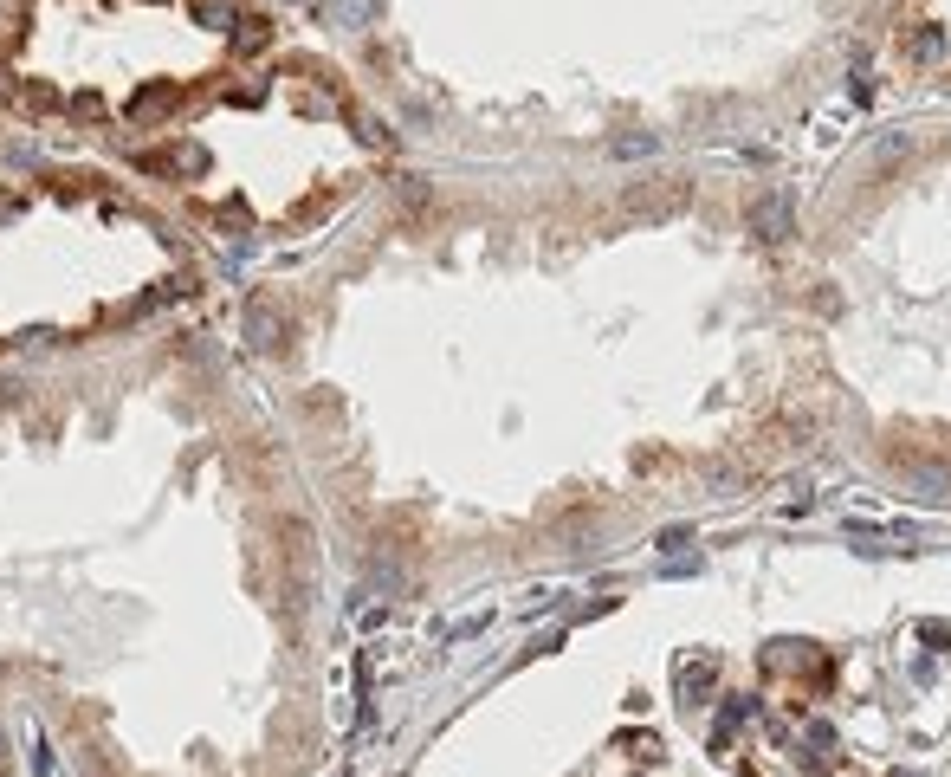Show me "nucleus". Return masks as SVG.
<instances>
[{
  "label": "nucleus",
  "instance_id": "nucleus-1",
  "mask_svg": "<svg viewBox=\"0 0 951 777\" xmlns=\"http://www.w3.org/2000/svg\"><path fill=\"white\" fill-rule=\"evenodd\" d=\"M693 201V182L686 175H673V182H641L622 195V214L628 221H673V214Z\"/></svg>",
  "mask_w": 951,
  "mask_h": 777
},
{
  "label": "nucleus",
  "instance_id": "nucleus-2",
  "mask_svg": "<svg viewBox=\"0 0 951 777\" xmlns=\"http://www.w3.org/2000/svg\"><path fill=\"white\" fill-rule=\"evenodd\" d=\"M744 221H751L757 240H790V234H796V208H790V195H757Z\"/></svg>",
  "mask_w": 951,
  "mask_h": 777
},
{
  "label": "nucleus",
  "instance_id": "nucleus-3",
  "mask_svg": "<svg viewBox=\"0 0 951 777\" xmlns=\"http://www.w3.org/2000/svg\"><path fill=\"white\" fill-rule=\"evenodd\" d=\"M246 344L266 350V357H272V350H285V318L272 305H259V298L246 305Z\"/></svg>",
  "mask_w": 951,
  "mask_h": 777
},
{
  "label": "nucleus",
  "instance_id": "nucleus-4",
  "mask_svg": "<svg viewBox=\"0 0 951 777\" xmlns=\"http://www.w3.org/2000/svg\"><path fill=\"white\" fill-rule=\"evenodd\" d=\"M673 687H680V700H706L712 687H719V661H706V654H693V661H680L673 667Z\"/></svg>",
  "mask_w": 951,
  "mask_h": 777
},
{
  "label": "nucleus",
  "instance_id": "nucleus-5",
  "mask_svg": "<svg viewBox=\"0 0 951 777\" xmlns=\"http://www.w3.org/2000/svg\"><path fill=\"white\" fill-rule=\"evenodd\" d=\"M266 39H272L266 20H233V46L240 52H266Z\"/></svg>",
  "mask_w": 951,
  "mask_h": 777
},
{
  "label": "nucleus",
  "instance_id": "nucleus-6",
  "mask_svg": "<svg viewBox=\"0 0 951 777\" xmlns=\"http://www.w3.org/2000/svg\"><path fill=\"white\" fill-rule=\"evenodd\" d=\"M913 493H932V499L951 493V467H945V460H939V467H913Z\"/></svg>",
  "mask_w": 951,
  "mask_h": 777
},
{
  "label": "nucleus",
  "instance_id": "nucleus-7",
  "mask_svg": "<svg viewBox=\"0 0 951 777\" xmlns=\"http://www.w3.org/2000/svg\"><path fill=\"white\" fill-rule=\"evenodd\" d=\"M369 13H376V0H337V7H330V20H337V26H363Z\"/></svg>",
  "mask_w": 951,
  "mask_h": 777
},
{
  "label": "nucleus",
  "instance_id": "nucleus-8",
  "mask_svg": "<svg viewBox=\"0 0 951 777\" xmlns=\"http://www.w3.org/2000/svg\"><path fill=\"white\" fill-rule=\"evenodd\" d=\"M654 149H660V136H647V130L615 136V156H654Z\"/></svg>",
  "mask_w": 951,
  "mask_h": 777
},
{
  "label": "nucleus",
  "instance_id": "nucleus-9",
  "mask_svg": "<svg viewBox=\"0 0 951 777\" xmlns=\"http://www.w3.org/2000/svg\"><path fill=\"white\" fill-rule=\"evenodd\" d=\"M356 136H363V143H369V149H389V143H395V136H389V130H382V124H376V117H356Z\"/></svg>",
  "mask_w": 951,
  "mask_h": 777
},
{
  "label": "nucleus",
  "instance_id": "nucleus-10",
  "mask_svg": "<svg viewBox=\"0 0 951 777\" xmlns=\"http://www.w3.org/2000/svg\"><path fill=\"white\" fill-rule=\"evenodd\" d=\"M402 201H415V208H421V201H427V175H408V182H402Z\"/></svg>",
  "mask_w": 951,
  "mask_h": 777
},
{
  "label": "nucleus",
  "instance_id": "nucleus-11",
  "mask_svg": "<svg viewBox=\"0 0 951 777\" xmlns=\"http://www.w3.org/2000/svg\"><path fill=\"white\" fill-rule=\"evenodd\" d=\"M195 20H201V26H227L233 13H227V7H195Z\"/></svg>",
  "mask_w": 951,
  "mask_h": 777
},
{
  "label": "nucleus",
  "instance_id": "nucleus-12",
  "mask_svg": "<svg viewBox=\"0 0 951 777\" xmlns=\"http://www.w3.org/2000/svg\"><path fill=\"white\" fill-rule=\"evenodd\" d=\"M7 765H13V758H7V732H0V771H7Z\"/></svg>",
  "mask_w": 951,
  "mask_h": 777
}]
</instances>
